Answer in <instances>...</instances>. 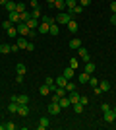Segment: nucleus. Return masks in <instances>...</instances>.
<instances>
[{"mask_svg":"<svg viewBox=\"0 0 116 130\" xmlns=\"http://www.w3.org/2000/svg\"><path fill=\"white\" fill-rule=\"evenodd\" d=\"M16 27H17V33H19L21 37H27L29 31H31V29H29V25H27L25 22H17V23H16Z\"/></svg>","mask_w":116,"mask_h":130,"instance_id":"1","label":"nucleus"},{"mask_svg":"<svg viewBox=\"0 0 116 130\" xmlns=\"http://www.w3.org/2000/svg\"><path fill=\"white\" fill-rule=\"evenodd\" d=\"M72 20V14L70 12H58V18H56V22L62 23V25H68V22Z\"/></svg>","mask_w":116,"mask_h":130,"instance_id":"2","label":"nucleus"},{"mask_svg":"<svg viewBox=\"0 0 116 130\" xmlns=\"http://www.w3.org/2000/svg\"><path fill=\"white\" fill-rule=\"evenodd\" d=\"M47 111H49V115H58L62 111V107L58 103H54V101H50L49 103V107H47Z\"/></svg>","mask_w":116,"mask_h":130,"instance_id":"3","label":"nucleus"},{"mask_svg":"<svg viewBox=\"0 0 116 130\" xmlns=\"http://www.w3.org/2000/svg\"><path fill=\"white\" fill-rule=\"evenodd\" d=\"M77 54H79V58H81L83 62H89V51L85 49V47H79V49H77Z\"/></svg>","mask_w":116,"mask_h":130,"instance_id":"4","label":"nucleus"},{"mask_svg":"<svg viewBox=\"0 0 116 130\" xmlns=\"http://www.w3.org/2000/svg\"><path fill=\"white\" fill-rule=\"evenodd\" d=\"M52 8H56L58 12H64V10H66V0H54Z\"/></svg>","mask_w":116,"mask_h":130,"instance_id":"5","label":"nucleus"},{"mask_svg":"<svg viewBox=\"0 0 116 130\" xmlns=\"http://www.w3.org/2000/svg\"><path fill=\"white\" fill-rule=\"evenodd\" d=\"M8 20L16 25V23L19 22V12H16V10H14V12H8Z\"/></svg>","mask_w":116,"mask_h":130,"instance_id":"6","label":"nucleus"},{"mask_svg":"<svg viewBox=\"0 0 116 130\" xmlns=\"http://www.w3.org/2000/svg\"><path fill=\"white\" fill-rule=\"evenodd\" d=\"M103 113H105V120H106V122H114L116 115H114V111H112V109H108V111H103Z\"/></svg>","mask_w":116,"mask_h":130,"instance_id":"7","label":"nucleus"},{"mask_svg":"<svg viewBox=\"0 0 116 130\" xmlns=\"http://www.w3.org/2000/svg\"><path fill=\"white\" fill-rule=\"evenodd\" d=\"M16 45L19 47V49H27V45H29V43H27V37H21V35H19V37H17V43H16Z\"/></svg>","mask_w":116,"mask_h":130,"instance_id":"8","label":"nucleus"},{"mask_svg":"<svg viewBox=\"0 0 116 130\" xmlns=\"http://www.w3.org/2000/svg\"><path fill=\"white\" fill-rule=\"evenodd\" d=\"M25 72H27V66L23 64V62H19V64L16 66V74H19V76H25Z\"/></svg>","mask_w":116,"mask_h":130,"instance_id":"9","label":"nucleus"},{"mask_svg":"<svg viewBox=\"0 0 116 130\" xmlns=\"http://www.w3.org/2000/svg\"><path fill=\"white\" fill-rule=\"evenodd\" d=\"M68 97H70V103H77V101H79V97H81V95H79V93H77V91H70V93H68Z\"/></svg>","mask_w":116,"mask_h":130,"instance_id":"10","label":"nucleus"},{"mask_svg":"<svg viewBox=\"0 0 116 130\" xmlns=\"http://www.w3.org/2000/svg\"><path fill=\"white\" fill-rule=\"evenodd\" d=\"M49 126H50V120L47 117H43V119L39 120V130H44V128H49Z\"/></svg>","mask_w":116,"mask_h":130,"instance_id":"11","label":"nucleus"},{"mask_svg":"<svg viewBox=\"0 0 116 130\" xmlns=\"http://www.w3.org/2000/svg\"><path fill=\"white\" fill-rule=\"evenodd\" d=\"M58 105H60L62 109H66V107H70V97H68V95H64V97H60V101H58Z\"/></svg>","mask_w":116,"mask_h":130,"instance_id":"12","label":"nucleus"},{"mask_svg":"<svg viewBox=\"0 0 116 130\" xmlns=\"http://www.w3.org/2000/svg\"><path fill=\"white\" fill-rule=\"evenodd\" d=\"M79 47H81V39H77V37H74L72 41H70V49H79Z\"/></svg>","mask_w":116,"mask_h":130,"instance_id":"13","label":"nucleus"},{"mask_svg":"<svg viewBox=\"0 0 116 130\" xmlns=\"http://www.w3.org/2000/svg\"><path fill=\"white\" fill-rule=\"evenodd\" d=\"M6 33H8V37H12V39L19 35V33H17V27H16V25H12L10 29H6Z\"/></svg>","mask_w":116,"mask_h":130,"instance_id":"14","label":"nucleus"},{"mask_svg":"<svg viewBox=\"0 0 116 130\" xmlns=\"http://www.w3.org/2000/svg\"><path fill=\"white\" fill-rule=\"evenodd\" d=\"M95 68H97V66H95V62H91V60H89V62H85V72H87V74H93Z\"/></svg>","mask_w":116,"mask_h":130,"instance_id":"15","label":"nucleus"},{"mask_svg":"<svg viewBox=\"0 0 116 130\" xmlns=\"http://www.w3.org/2000/svg\"><path fill=\"white\" fill-rule=\"evenodd\" d=\"M62 76L66 78V80H72V78H74V68H72V66H68L66 70H64V74H62Z\"/></svg>","mask_w":116,"mask_h":130,"instance_id":"16","label":"nucleus"},{"mask_svg":"<svg viewBox=\"0 0 116 130\" xmlns=\"http://www.w3.org/2000/svg\"><path fill=\"white\" fill-rule=\"evenodd\" d=\"M89 78H91V74H87V72H83V74H79L77 76V80H79V84H87Z\"/></svg>","mask_w":116,"mask_h":130,"instance_id":"17","label":"nucleus"},{"mask_svg":"<svg viewBox=\"0 0 116 130\" xmlns=\"http://www.w3.org/2000/svg\"><path fill=\"white\" fill-rule=\"evenodd\" d=\"M8 111H10V113H17V111H19V103H17V101H10Z\"/></svg>","mask_w":116,"mask_h":130,"instance_id":"18","label":"nucleus"},{"mask_svg":"<svg viewBox=\"0 0 116 130\" xmlns=\"http://www.w3.org/2000/svg\"><path fill=\"white\" fill-rule=\"evenodd\" d=\"M99 87L103 89V93H105V91H108V89H110V82H106V80L99 82Z\"/></svg>","mask_w":116,"mask_h":130,"instance_id":"19","label":"nucleus"},{"mask_svg":"<svg viewBox=\"0 0 116 130\" xmlns=\"http://www.w3.org/2000/svg\"><path fill=\"white\" fill-rule=\"evenodd\" d=\"M17 103H19V105H27L29 103V97L25 95V93H21V95H17Z\"/></svg>","mask_w":116,"mask_h":130,"instance_id":"20","label":"nucleus"},{"mask_svg":"<svg viewBox=\"0 0 116 130\" xmlns=\"http://www.w3.org/2000/svg\"><path fill=\"white\" fill-rule=\"evenodd\" d=\"M37 29H39L41 33H49L50 25H49V23H44V22H41V23H39V27H37Z\"/></svg>","mask_w":116,"mask_h":130,"instance_id":"21","label":"nucleus"},{"mask_svg":"<svg viewBox=\"0 0 116 130\" xmlns=\"http://www.w3.org/2000/svg\"><path fill=\"white\" fill-rule=\"evenodd\" d=\"M27 25H29V29H37L39 27V20L37 18H31V20L27 22Z\"/></svg>","mask_w":116,"mask_h":130,"instance_id":"22","label":"nucleus"},{"mask_svg":"<svg viewBox=\"0 0 116 130\" xmlns=\"http://www.w3.org/2000/svg\"><path fill=\"white\" fill-rule=\"evenodd\" d=\"M4 8L8 12H14V10H16V2H14V0H8V2L4 4Z\"/></svg>","mask_w":116,"mask_h":130,"instance_id":"23","label":"nucleus"},{"mask_svg":"<svg viewBox=\"0 0 116 130\" xmlns=\"http://www.w3.org/2000/svg\"><path fill=\"white\" fill-rule=\"evenodd\" d=\"M29 20H31V14H29V12H21V14H19V22H25V23H27Z\"/></svg>","mask_w":116,"mask_h":130,"instance_id":"24","label":"nucleus"},{"mask_svg":"<svg viewBox=\"0 0 116 130\" xmlns=\"http://www.w3.org/2000/svg\"><path fill=\"white\" fill-rule=\"evenodd\" d=\"M17 115H21V117H27V115H29L27 105H19V111H17Z\"/></svg>","mask_w":116,"mask_h":130,"instance_id":"25","label":"nucleus"},{"mask_svg":"<svg viewBox=\"0 0 116 130\" xmlns=\"http://www.w3.org/2000/svg\"><path fill=\"white\" fill-rule=\"evenodd\" d=\"M66 84H68V80H66L64 76L56 78V86H58V87H66Z\"/></svg>","mask_w":116,"mask_h":130,"instance_id":"26","label":"nucleus"},{"mask_svg":"<svg viewBox=\"0 0 116 130\" xmlns=\"http://www.w3.org/2000/svg\"><path fill=\"white\" fill-rule=\"evenodd\" d=\"M76 6H77V0H66V8H68L70 12H72Z\"/></svg>","mask_w":116,"mask_h":130,"instance_id":"27","label":"nucleus"},{"mask_svg":"<svg viewBox=\"0 0 116 130\" xmlns=\"http://www.w3.org/2000/svg\"><path fill=\"white\" fill-rule=\"evenodd\" d=\"M72 107H74V111H76V113H77V115H79V113H83V109H85V107H83V105H81V103H79V101H77V103H74V105H72Z\"/></svg>","mask_w":116,"mask_h":130,"instance_id":"28","label":"nucleus"},{"mask_svg":"<svg viewBox=\"0 0 116 130\" xmlns=\"http://www.w3.org/2000/svg\"><path fill=\"white\" fill-rule=\"evenodd\" d=\"M68 29H70L72 33H76L77 31V23L74 22V20H70V22H68Z\"/></svg>","mask_w":116,"mask_h":130,"instance_id":"29","label":"nucleus"},{"mask_svg":"<svg viewBox=\"0 0 116 130\" xmlns=\"http://www.w3.org/2000/svg\"><path fill=\"white\" fill-rule=\"evenodd\" d=\"M0 53H2V54L12 53V47H10V45H0Z\"/></svg>","mask_w":116,"mask_h":130,"instance_id":"30","label":"nucleus"},{"mask_svg":"<svg viewBox=\"0 0 116 130\" xmlns=\"http://www.w3.org/2000/svg\"><path fill=\"white\" fill-rule=\"evenodd\" d=\"M39 91H41V95H49V93H50V87L47 86V84H43V86H41V89H39Z\"/></svg>","mask_w":116,"mask_h":130,"instance_id":"31","label":"nucleus"},{"mask_svg":"<svg viewBox=\"0 0 116 130\" xmlns=\"http://www.w3.org/2000/svg\"><path fill=\"white\" fill-rule=\"evenodd\" d=\"M49 33H50V35H58V25H56V23H50Z\"/></svg>","mask_w":116,"mask_h":130,"instance_id":"32","label":"nucleus"},{"mask_svg":"<svg viewBox=\"0 0 116 130\" xmlns=\"http://www.w3.org/2000/svg\"><path fill=\"white\" fill-rule=\"evenodd\" d=\"M66 91L70 93V91H76V86H74V82L72 80H68V84H66Z\"/></svg>","mask_w":116,"mask_h":130,"instance_id":"33","label":"nucleus"},{"mask_svg":"<svg viewBox=\"0 0 116 130\" xmlns=\"http://www.w3.org/2000/svg\"><path fill=\"white\" fill-rule=\"evenodd\" d=\"M16 12H19V14L25 12V4H23V2H16Z\"/></svg>","mask_w":116,"mask_h":130,"instance_id":"34","label":"nucleus"},{"mask_svg":"<svg viewBox=\"0 0 116 130\" xmlns=\"http://www.w3.org/2000/svg\"><path fill=\"white\" fill-rule=\"evenodd\" d=\"M41 18H43V22H44V23H49V25H50V23H56V20H52L50 16H41Z\"/></svg>","mask_w":116,"mask_h":130,"instance_id":"35","label":"nucleus"},{"mask_svg":"<svg viewBox=\"0 0 116 130\" xmlns=\"http://www.w3.org/2000/svg\"><path fill=\"white\" fill-rule=\"evenodd\" d=\"M31 18H41V10H39V8H33V12H31Z\"/></svg>","mask_w":116,"mask_h":130,"instance_id":"36","label":"nucleus"},{"mask_svg":"<svg viewBox=\"0 0 116 130\" xmlns=\"http://www.w3.org/2000/svg\"><path fill=\"white\" fill-rule=\"evenodd\" d=\"M81 12H83V6H79V4H77L76 8H74V10L70 12V14H81Z\"/></svg>","mask_w":116,"mask_h":130,"instance_id":"37","label":"nucleus"},{"mask_svg":"<svg viewBox=\"0 0 116 130\" xmlns=\"http://www.w3.org/2000/svg\"><path fill=\"white\" fill-rule=\"evenodd\" d=\"M79 103H81L83 107H87V105H89V99L85 97V95H81V97H79Z\"/></svg>","mask_w":116,"mask_h":130,"instance_id":"38","label":"nucleus"},{"mask_svg":"<svg viewBox=\"0 0 116 130\" xmlns=\"http://www.w3.org/2000/svg\"><path fill=\"white\" fill-rule=\"evenodd\" d=\"M44 84H47V86H54V78H44Z\"/></svg>","mask_w":116,"mask_h":130,"instance_id":"39","label":"nucleus"},{"mask_svg":"<svg viewBox=\"0 0 116 130\" xmlns=\"http://www.w3.org/2000/svg\"><path fill=\"white\" fill-rule=\"evenodd\" d=\"M89 84H91L93 87H97L99 86V80H97V78H89Z\"/></svg>","mask_w":116,"mask_h":130,"instance_id":"40","label":"nucleus"},{"mask_svg":"<svg viewBox=\"0 0 116 130\" xmlns=\"http://www.w3.org/2000/svg\"><path fill=\"white\" fill-rule=\"evenodd\" d=\"M12 25H14V23H12V22H10V20H6V22H4V23H2V27H4V29H10V27H12Z\"/></svg>","mask_w":116,"mask_h":130,"instance_id":"41","label":"nucleus"},{"mask_svg":"<svg viewBox=\"0 0 116 130\" xmlns=\"http://www.w3.org/2000/svg\"><path fill=\"white\" fill-rule=\"evenodd\" d=\"M77 4H79V6H83V8H85V6H89V4H91V0H79Z\"/></svg>","mask_w":116,"mask_h":130,"instance_id":"42","label":"nucleus"},{"mask_svg":"<svg viewBox=\"0 0 116 130\" xmlns=\"http://www.w3.org/2000/svg\"><path fill=\"white\" fill-rule=\"evenodd\" d=\"M16 128V122H6V130H14Z\"/></svg>","mask_w":116,"mask_h":130,"instance_id":"43","label":"nucleus"},{"mask_svg":"<svg viewBox=\"0 0 116 130\" xmlns=\"http://www.w3.org/2000/svg\"><path fill=\"white\" fill-rule=\"evenodd\" d=\"M70 66L76 70V68H77V58H72V60H70Z\"/></svg>","mask_w":116,"mask_h":130,"instance_id":"44","label":"nucleus"},{"mask_svg":"<svg viewBox=\"0 0 116 130\" xmlns=\"http://www.w3.org/2000/svg\"><path fill=\"white\" fill-rule=\"evenodd\" d=\"M52 101H54V103H58V101H60V95H58V93H52Z\"/></svg>","mask_w":116,"mask_h":130,"instance_id":"45","label":"nucleus"},{"mask_svg":"<svg viewBox=\"0 0 116 130\" xmlns=\"http://www.w3.org/2000/svg\"><path fill=\"white\" fill-rule=\"evenodd\" d=\"M110 12H112V14H116V0H114V2H110Z\"/></svg>","mask_w":116,"mask_h":130,"instance_id":"46","label":"nucleus"},{"mask_svg":"<svg viewBox=\"0 0 116 130\" xmlns=\"http://www.w3.org/2000/svg\"><path fill=\"white\" fill-rule=\"evenodd\" d=\"M110 23H112V25H116V14H112V16H110Z\"/></svg>","mask_w":116,"mask_h":130,"instance_id":"47","label":"nucleus"},{"mask_svg":"<svg viewBox=\"0 0 116 130\" xmlns=\"http://www.w3.org/2000/svg\"><path fill=\"white\" fill-rule=\"evenodd\" d=\"M16 82H17V84H21V82H23V76H19V74H17V76H16Z\"/></svg>","mask_w":116,"mask_h":130,"instance_id":"48","label":"nucleus"},{"mask_svg":"<svg viewBox=\"0 0 116 130\" xmlns=\"http://www.w3.org/2000/svg\"><path fill=\"white\" fill-rule=\"evenodd\" d=\"M31 6H33V8H39V2L37 0H31Z\"/></svg>","mask_w":116,"mask_h":130,"instance_id":"49","label":"nucleus"},{"mask_svg":"<svg viewBox=\"0 0 116 130\" xmlns=\"http://www.w3.org/2000/svg\"><path fill=\"white\" fill-rule=\"evenodd\" d=\"M47 2H49V6H52V4H54V0H47Z\"/></svg>","mask_w":116,"mask_h":130,"instance_id":"50","label":"nucleus"},{"mask_svg":"<svg viewBox=\"0 0 116 130\" xmlns=\"http://www.w3.org/2000/svg\"><path fill=\"white\" fill-rule=\"evenodd\" d=\"M6 2H8V0H0V4H2V6H4V4H6Z\"/></svg>","mask_w":116,"mask_h":130,"instance_id":"51","label":"nucleus"},{"mask_svg":"<svg viewBox=\"0 0 116 130\" xmlns=\"http://www.w3.org/2000/svg\"><path fill=\"white\" fill-rule=\"evenodd\" d=\"M6 128V124H0V130H4Z\"/></svg>","mask_w":116,"mask_h":130,"instance_id":"52","label":"nucleus"},{"mask_svg":"<svg viewBox=\"0 0 116 130\" xmlns=\"http://www.w3.org/2000/svg\"><path fill=\"white\" fill-rule=\"evenodd\" d=\"M112 111H114V115H116V107H112Z\"/></svg>","mask_w":116,"mask_h":130,"instance_id":"53","label":"nucleus"},{"mask_svg":"<svg viewBox=\"0 0 116 130\" xmlns=\"http://www.w3.org/2000/svg\"><path fill=\"white\" fill-rule=\"evenodd\" d=\"M14 2H16V0H14Z\"/></svg>","mask_w":116,"mask_h":130,"instance_id":"54","label":"nucleus"}]
</instances>
